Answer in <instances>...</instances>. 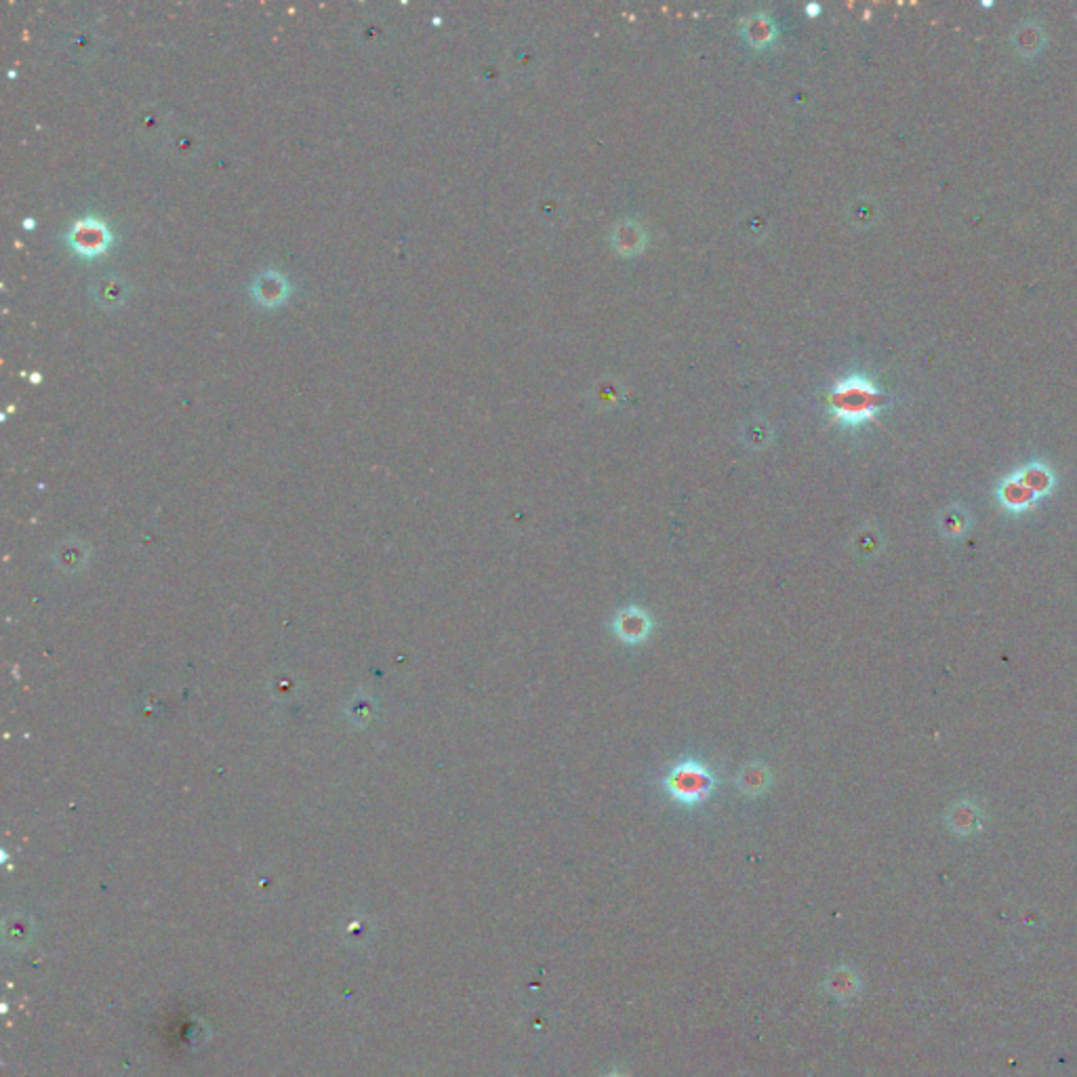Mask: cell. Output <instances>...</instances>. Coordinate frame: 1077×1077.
Instances as JSON below:
<instances>
[{"label": "cell", "instance_id": "9c48e42d", "mask_svg": "<svg viewBox=\"0 0 1077 1077\" xmlns=\"http://www.w3.org/2000/svg\"><path fill=\"white\" fill-rule=\"evenodd\" d=\"M949 823L958 833H974L981 827V814L972 802H958L949 813Z\"/></svg>", "mask_w": 1077, "mask_h": 1077}, {"label": "cell", "instance_id": "ba28073f", "mask_svg": "<svg viewBox=\"0 0 1077 1077\" xmlns=\"http://www.w3.org/2000/svg\"><path fill=\"white\" fill-rule=\"evenodd\" d=\"M1014 476L1019 478L1021 483L1025 484L1038 499L1048 497V494L1054 491V484H1056L1054 472L1050 470L1046 464H1040V461H1033V464L1019 467V470L1014 472Z\"/></svg>", "mask_w": 1077, "mask_h": 1077}, {"label": "cell", "instance_id": "30bf717a", "mask_svg": "<svg viewBox=\"0 0 1077 1077\" xmlns=\"http://www.w3.org/2000/svg\"><path fill=\"white\" fill-rule=\"evenodd\" d=\"M970 524V516L962 510V507H949V510L942 512L941 516V531L945 537H960V534L966 533V528Z\"/></svg>", "mask_w": 1077, "mask_h": 1077}, {"label": "cell", "instance_id": "7a4b0ae2", "mask_svg": "<svg viewBox=\"0 0 1077 1077\" xmlns=\"http://www.w3.org/2000/svg\"><path fill=\"white\" fill-rule=\"evenodd\" d=\"M663 787L675 804L694 808L712 798L718 787V779L701 760L684 758L669 768Z\"/></svg>", "mask_w": 1077, "mask_h": 1077}, {"label": "cell", "instance_id": "8992f818", "mask_svg": "<svg viewBox=\"0 0 1077 1077\" xmlns=\"http://www.w3.org/2000/svg\"><path fill=\"white\" fill-rule=\"evenodd\" d=\"M253 297L259 301V305H265V307L280 305L286 297H289V283H286V278L283 276V274H278L274 270L261 272L259 276L253 280Z\"/></svg>", "mask_w": 1077, "mask_h": 1077}, {"label": "cell", "instance_id": "52a82bcc", "mask_svg": "<svg viewBox=\"0 0 1077 1077\" xmlns=\"http://www.w3.org/2000/svg\"><path fill=\"white\" fill-rule=\"evenodd\" d=\"M773 785V774L764 762H747L737 774V787L745 798H760Z\"/></svg>", "mask_w": 1077, "mask_h": 1077}, {"label": "cell", "instance_id": "3957f363", "mask_svg": "<svg viewBox=\"0 0 1077 1077\" xmlns=\"http://www.w3.org/2000/svg\"><path fill=\"white\" fill-rule=\"evenodd\" d=\"M68 244L78 257H99L110 249L112 232L105 222L97 217L76 219L68 230Z\"/></svg>", "mask_w": 1077, "mask_h": 1077}, {"label": "cell", "instance_id": "5b68a950", "mask_svg": "<svg viewBox=\"0 0 1077 1077\" xmlns=\"http://www.w3.org/2000/svg\"><path fill=\"white\" fill-rule=\"evenodd\" d=\"M995 494H998L1000 505L1010 514H1025L1029 510H1033L1040 501L1019 478L1014 476V474H1010L1008 478L1002 480Z\"/></svg>", "mask_w": 1077, "mask_h": 1077}, {"label": "cell", "instance_id": "8fae6325", "mask_svg": "<svg viewBox=\"0 0 1077 1077\" xmlns=\"http://www.w3.org/2000/svg\"><path fill=\"white\" fill-rule=\"evenodd\" d=\"M1042 43H1043V35L1040 28H1035V25H1022V28L1016 32L1014 36V45L1019 53L1022 55H1035V53H1040L1042 49Z\"/></svg>", "mask_w": 1077, "mask_h": 1077}, {"label": "cell", "instance_id": "6da1fadb", "mask_svg": "<svg viewBox=\"0 0 1077 1077\" xmlns=\"http://www.w3.org/2000/svg\"><path fill=\"white\" fill-rule=\"evenodd\" d=\"M829 409L833 419L846 427H859L878 417L882 409V392L863 374L842 379L829 396Z\"/></svg>", "mask_w": 1077, "mask_h": 1077}, {"label": "cell", "instance_id": "7c38bea8", "mask_svg": "<svg viewBox=\"0 0 1077 1077\" xmlns=\"http://www.w3.org/2000/svg\"><path fill=\"white\" fill-rule=\"evenodd\" d=\"M608 1077H623V1075H608Z\"/></svg>", "mask_w": 1077, "mask_h": 1077}, {"label": "cell", "instance_id": "277c9868", "mask_svg": "<svg viewBox=\"0 0 1077 1077\" xmlns=\"http://www.w3.org/2000/svg\"><path fill=\"white\" fill-rule=\"evenodd\" d=\"M653 630L654 621L651 613L638 604H627L613 617V633L627 646L644 644L651 638Z\"/></svg>", "mask_w": 1077, "mask_h": 1077}]
</instances>
